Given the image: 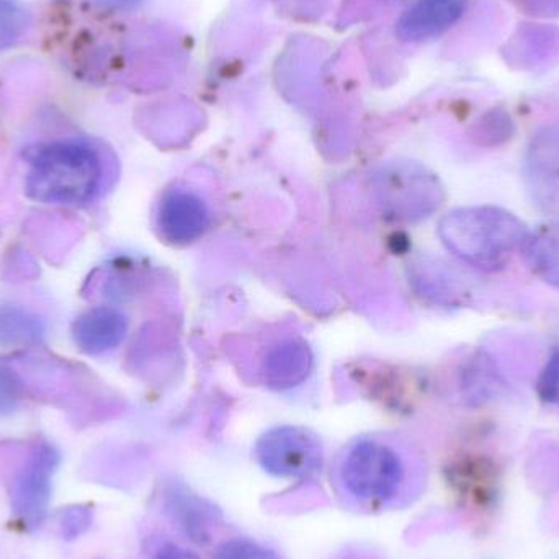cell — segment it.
I'll return each instance as SVG.
<instances>
[{
	"instance_id": "cell-1",
	"label": "cell",
	"mask_w": 559,
	"mask_h": 559,
	"mask_svg": "<svg viewBox=\"0 0 559 559\" xmlns=\"http://www.w3.org/2000/svg\"><path fill=\"white\" fill-rule=\"evenodd\" d=\"M335 498L348 511L380 514L413 502L420 466L413 449L390 432L365 433L342 447L331 468Z\"/></svg>"
},
{
	"instance_id": "cell-2",
	"label": "cell",
	"mask_w": 559,
	"mask_h": 559,
	"mask_svg": "<svg viewBox=\"0 0 559 559\" xmlns=\"http://www.w3.org/2000/svg\"><path fill=\"white\" fill-rule=\"evenodd\" d=\"M104 179V159L95 147L59 141L32 151L26 195L35 202L75 205L95 199Z\"/></svg>"
},
{
	"instance_id": "cell-3",
	"label": "cell",
	"mask_w": 559,
	"mask_h": 559,
	"mask_svg": "<svg viewBox=\"0 0 559 559\" xmlns=\"http://www.w3.org/2000/svg\"><path fill=\"white\" fill-rule=\"evenodd\" d=\"M440 236L463 261L483 271H496L524 248L528 231L518 216L506 210L476 206L449 213L440 223Z\"/></svg>"
},
{
	"instance_id": "cell-4",
	"label": "cell",
	"mask_w": 559,
	"mask_h": 559,
	"mask_svg": "<svg viewBox=\"0 0 559 559\" xmlns=\"http://www.w3.org/2000/svg\"><path fill=\"white\" fill-rule=\"evenodd\" d=\"M255 460L275 478L302 481L321 472L324 449L319 437L305 427H274L255 443Z\"/></svg>"
},
{
	"instance_id": "cell-5",
	"label": "cell",
	"mask_w": 559,
	"mask_h": 559,
	"mask_svg": "<svg viewBox=\"0 0 559 559\" xmlns=\"http://www.w3.org/2000/svg\"><path fill=\"white\" fill-rule=\"evenodd\" d=\"M59 460L55 447L39 443L13 479L10 509L13 519L26 531H35L48 514Z\"/></svg>"
},
{
	"instance_id": "cell-6",
	"label": "cell",
	"mask_w": 559,
	"mask_h": 559,
	"mask_svg": "<svg viewBox=\"0 0 559 559\" xmlns=\"http://www.w3.org/2000/svg\"><path fill=\"white\" fill-rule=\"evenodd\" d=\"M212 210L202 193L177 186L164 193L156 210V228L160 238L183 246L202 238L212 226Z\"/></svg>"
},
{
	"instance_id": "cell-7",
	"label": "cell",
	"mask_w": 559,
	"mask_h": 559,
	"mask_svg": "<svg viewBox=\"0 0 559 559\" xmlns=\"http://www.w3.org/2000/svg\"><path fill=\"white\" fill-rule=\"evenodd\" d=\"M524 176L535 205L559 215V128H545L532 140Z\"/></svg>"
},
{
	"instance_id": "cell-8",
	"label": "cell",
	"mask_w": 559,
	"mask_h": 559,
	"mask_svg": "<svg viewBox=\"0 0 559 559\" xmlns=\"http://www.w3.org/2000/svg\"><path fill=\"white\" fill-rule=\"evenodd\" d=\"M163 508L173 524L197 545L210 544L213 528L223 522L215 504L176 479L164 486Z\"/></svg>"
},
{
	"instance_id": "cell-9",
	"label": "cell",
	"mask_w": 559,
	"mask_h": 559,
	"mask_svg": "<svg viewBox=\"0 0 559 559\" xmlns=\"http://www.w3.org/2000/svg\"><path fill=\"white\" fill-rule=\"evenodd\" d=\"M128 321L114 308H94L75 319L72 337L75 345L88 355L114 350L123 342Z\"/></svg>"
},
{
	"instance_id": "cell-10",
	"label": "cell",
	"mask_w": 559,
	"mask_h": 559,
	"mask_svg": "<svg viewBox=\"0 0 559 559\" xmlns=\"http://www.w3.org/2000/svg\"><path fill=\"white\" fill-rule=\"evenodd\" d=\"M466 0H417L397 20L396 32L406 41L440 35L462 16Z\"/></svg>"
},
{
	"instance_id": "cell-11",
	"label": "cell",
	"mask_w": 559,
	"mask_h": 559,
	"mask_svg": "<svg viewBox=\"0 0 559 559\" xmlns=\"http://www.w3.org/2000/svg\"><path fill=\"white\" fill-rule=\"evenodd\" d=\"M522 251L535 274L559 288V225L542 226L532 235L528 233Z\"/></svg>"
},
{
	"instance_id": "cell-12",
	"label": "cell",
	"mask_w": 559,
	"mask_h": 559,
	"mask_svg": "<svg viewBox=\"0 0 559 559\" xmlns=\"http://www.w3.org/2000/svg\"><path fill=\"white\" fill-rule=\"evenodd\" d=\"M43 324L38 316L20 306H0V342L25 345L39 341Z\"/></svg>"
},
{
	"instance_id": "cell-13",
	"label": "cell",
	"mask_w": 559,
	"mask_h": 559,
	"mask_svg": "<svg viewBox=\"0 0 559 559\" xmlns=\"http://www.w3.org/2000/svg\"><path fill=\"white\" fill-rule=\"evenodd\" d=\"M32 16L16 0H0V49L12 48L28 33Z\"/></svg>"
},
{
	"instance_id": "cell-14",
	"label": "cell",
	"mask_w": 559,
	"mask_h": 559,
	"mask_svg": "<svg viewBox=\"0 0 559 559\" xmlns=\"http://www.w3.org/2000/svg\"><path fill=\"white\" fill-rule=\"evenodd\" d=\"M215 559H283L274 548L265 547L251 538L236 537L223 542L215 551Z\"/></svg>"
},
{
	"instance_id": "cell-15",
	"label": "cell",
	"mask_w": 559,
	"mask_h": 559,
	"mask_svg": "<svg viewBox=\"0 0 559 559\" xmlns=\"http://www.w3.org/2000/svg\"><path fill=\"white\" fill-rule=\"evenodd\" d=\"M59 534L64 540L72 542L82 537L92 525V509L88 506H71L59 514Z\"/></svg>"
},
{
	"instance_id": "cell-16",
	"label": "cell",
	"mask_w": 559,
	"mask_h": 559,
	"mask_svg": "<svg viewBox=\"0 0 559 559\" xmlns=\"http://www.w3.org/2000/svg\"><path fill=\"white\" fill-rule=\"evenodd\" d=\"M538 393L548 403L559 406V352L550 358L540 380H538Z\"/></svg>"
},
{
	"instance_id": "cell-17",
	"label": "cell",
	"mask_w": 559,
	"mask_h": 559,
	"mask_svg": "<svg viewBox=\"0 0 559 559\" xmlns=\"http://www.w3.org/2000/svg\"><path fill=\"white\" fill-rule=\"evenodd\" d=\"M20 400V383L15 374L0 367V416L12 413Z\"/></svg>"
},
{
	"instance_id": "cell-18",
	"label": "cell",
	"mask_w": 559,
	"mask_h": 559,
	"mask_svg": "<svg viewBox=\"0 0 559 559\" xmlns=\"http://www.w3.org/2000/svg\"><path fill=\"white\" fill-rule=\"evenodd\" d=\"M153 559H200L195 551L189 548L179 547V545L167 544L157 551Z\"/></svg>"
},
{
	"instance_id": "cell-19",
	"label": "cell",
	"mask_w": 559,
	"mask_h": 559,
	"mask_svg": "<svg viewBox=\"0 0 559 559\" xmlns=\"http://www.w3.org/2000/svg\"><path fill=\"white\" fill-rule=\"evenodd\" d=\"M95 2L108 10H127L140 3L141 0H95Z\"/></svg>"
}]
</instances>
